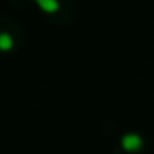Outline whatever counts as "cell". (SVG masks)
Segmentation results:
<instances>
[{
	"label": "cell",
	"instance_id": "cell-1",
	"mask_svg": "<svg viewBox=\"0 0 154 154\" xmlns=\"http://www.w3.org/2000/svg\"><path fill=\"white\" fill-rule=\"evenodd\" d=\"M25 30L15 17L0 13V53L17 54L25 46Z\"/></svg>",
	"mask_w": 154,
	"mask_h": 154
},
{
	"label": "cell",
	"instance_id": "cell-3",
	"mask_svg": "<svg viewBox=\"0 0 154 154\" xmlns=\"http://www.w3.org/2000/svg\"><path fill=\"white\" fill-rule=\"evenodd\" d=\"M112 154H148V143L141 133H125L113 146Z\"/></svg>",
	"mask_w": 154,
	"mask_h": 154
},
{
	"label": "cell",
	"instance_id": "cell-2",
	"mask_svg": "<svg viewBox=\"0 0 154 154\" xmlns=\"http://www.w3.org/2000/svg\"><path fill=\"white\" fill-rule=\"evenodd\" d=\"M41 12L57 25H67L74 20L77 12L75 0H36Z\"/></svg>",
	"mask_w": 154,
	"mask_h": 154
}]
</instances>
